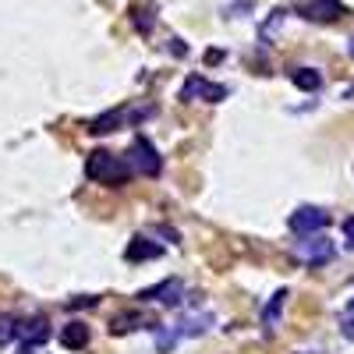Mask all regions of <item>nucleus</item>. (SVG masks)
<instances>
[{"mask_svg": "<svg viewBox=\"0 0 354 354\" xmlns=\"http://www.w3.org/2000/svg\"><path fill=\"white\" fill-rule=\"evenodd\" d=\"M85 174H88V181L121 188L131 177V163H124L121 156H113L106 149H96V153H88V160H85Z\"/></svg>", "mask_w": 354, "mask_h": 354, "instance_id": "nucleus-1", "label": "nucleus"}, {"mask_svg": "<svg viewBox=\"0 0 354 354\" xmlns=\"http://www.w3.org/2000/svg\"><path fill=\"white\" fill-rule=\"evenodd\" d=\"M326 223H330V213L319 209V205H298V209L287 216V227L294 234H301V238H312V234H319Z\"/></svg>", "mask_w": 354, "mask_h": 354, "instance_id": "nucleus-2", "label": "nucleus"}, {"mask_svg": "<svg viewBox=\"0 0 354 354\" xmlns=\"http://www.w3.org/2000/svg\"><path fill=\"white\" fill-rule=\"evenodd\" d=\"M128 163H131V170H138V174H145V177H156V174L163 170V160H160V153H156V145H153L149 138H142V135L131 142Z\"/></svg>", "mask_w": 354, "mask_h": 354, "instance_id": "nucleus-3", "label": "nucleus"}, {"mask_svg": "<svg viewBox=\"0 0 354 354\" xmlns=\"http://www.w3.org/2000/svg\"><path fill=\"white\" fill-rule=\"evenodd\" d=\"M298 15L308 18V21H319V25H333L347 15V8L340 4V0H308V4L298 8Z\"/></svg>", "mask_w": 354, "mask_h": 354, "instance_id": "nucleus-4", "label": "nucleus"}, {"mask_svg": "<svg viewBox=\"0 0 354 354\" xmlns=\"http://www.w3.org/2000/svg\"><path fill=\"white\" fill-rule=\"evenodd\" d=\"M50 340V322L46 315H32V319H21L18 322V344L28 351V347H43Z\"/></svg>", "mask_w": 354, "mask_h": 354, "instance_id": "nucleus-5", "label": "nucleus"}, {"mask_svg": "<svg viewBox=\"0 0 354 354\" xmlns=\"http://www.w3.org/2000/svg\"><path fill=\"white\" fill-rule=\"evenodd\" d=\"M333 255H337V248H333L330 238H319V234H312L308 241H298V259H305L308 266H326Z\"/></svg>", "mask_w": 354, "mask_h": 354, "instance_id": "nucleus-6", "label": "nucleus"}, {"mask_svg": "<svg viewBox=\"0 0 354 354\" xmlns=\"http://www.w3.org/2000/svg\"><path fill=\"white\" fill-rule=\"evenodd\" d=\"M209 100V103H216V100H223L227 96V85H213V82H205L202 75H192L185 85H181V100Z\"/></svg>", "mask_w": 354, "mask_h": 354, "instance_id": "nucleus-7", "label": "nucleus"}, {"mask_svg": "<svg viewBox=\"0 0 354 354\" xmlns=\"http://www.w3.org/2000/svg\"><path fill=\"white\" fill-rule=\"evenodd\" d=\"M138 298H142V301H160V305H177L185 294H181V283H177V280H167V283H160V287L142 290Z\"/></svg>", "mask_w": 354, "mask_h": 354, "instance_id": "nucleus-8", "label": "nucleus"}, {"mask_svg": "<svg viewBox=\"0 0 354 354\" xmlns=\"http://www.w3.org/2000/svg\"><path fill=\"white\" fill-rule=\"evenodd\" d=\"M160 255H163V248H160L156 241H149V238H135V241H128V252H124L128 262H145V259H160Z\"/></svg>", "mask_w": 354, "mask_h": 354, "instance_id": "nucleus-9", "label": "nucleus"}, {"mask_svg": "<svg viewBox=\"0 0 354 354\" xmlns=\"http://www.w3.org/2000/svg\"><path fill=\"white\" fill-rule=\"evenodd\" d=\"M61 344L71 347V351H85L88 347V326H85L82 319H71L68 326H64V333H61Z\"/></svg>", "mask_w": 354, "mask_h": 354, "instance_id": "nucleus-10", "label": "nucleus"}, {"mask_svg": "<svg viewBox=\"0 0 354 354\" xmlns=\"http://www.w3.org/2000/svg\"><path fill=\"white\" fill-rule=\"evenodd\" d=\"M283 301H287V290H277L273 298H270V305L262 308V326H266V333H273V330L280 326V315H283Z\"/></svg>", "mask_w": 354, "mask_h": 354, "instance_id": "nucleus-11", "label": "nucleus"}, {"mask_svg": "<svg viewBox=\"0 0 354 354\" xmlns=\"http://www.w3.org/2000/svg\"><path fill=\"white\" fill-rule=\"evenodd\" d=\"M290 82L298 85V88H305V93H315V88L322 85V75L315 68H294L290 71Z\"/></svg>", "mask_w": 354, "mask_h": 354, "instance_id": "nucleus-12", "label": "nucleus"}, {"mask_svg": "<svg viewBox=\"0 0 354 354\" xmlns=\"http://www.w3.org/2000/svg\"><path fill=\"white\" fill-rule=\"evenodd\" d=\"M124 121V110H110L103 117H96L93 124H88V131H96V135H106V131H117V124Z\"/></svg>", "mask_w": 354, "mask_h": 354, "instance_id": "nucleus-13", "label": "nucleus"}, {"mask_svg": "<svg viewBox=\"0 0 354 354\" xmlns=\"http://www.w3.org/2000/svg\"><path fill=\"white\" fill-rule=\"evenodd\" d=\"M209 315H198V319H185L181 322V330H177V337H198V333H205V326H209Z\"/></svg>", "mask_w": 354, "mask_h": 354, "instance_id": "nucleus-14", "label": "nucleus"}, {"mask_svg": "<svg viewBox=\"0 0 354 354\" xmlns=\"http://www.w3.org/2000/svg\"><path fill=\"white\" fill-rule=\"evenodd\" d=\"M18 322L21 319H15V315H0V347L18 340Z\"/></svg>", "mask_w": 354, "mask_h": 354, "instance_id": "nucleus-15", "label": "nucleus"}, {"mask_svg": "<svg viewBox=\"0 0 354 354\" xmlns=\"http://www.w3.org/2000/svg\"><path fill=\"white\" fill-rule=\"evenodd\" d=\"M135 315H128V319H113V333H124V330H135Z\"/></svg>", "mask_w": 354, "mask_h": 354, "instance_id": "nucleus-16", "label": "nucleus"}, {"mask_svg": "<svg viewBox=\"0 0 354 354\" xmlns=\"http://www.w3.org/2000/svg\"><path fill=\"white\" fill-rule=\"evenodd\" d=\"M344 238H347V248L354 252V216H351V220L344 223Z\"/></svg>", "mask_w": 354, "mask_h": 354, "instance_id": "nucleus-17", "label": "nucleus"}, {"mask_svg": "<svg viewBox=\"0 0 354 354\" xmlns=\"http://www.w3.org/2000/svg\"><path fill=\"white\" fill-rule=\"evenodd\" d=\"M351 53H354V39H351Z\"/></svg>", "mask_w": 354, "mask_h": 354, "instance_id": "nucleus-18", "label": "nucleus"}]
</instances>
